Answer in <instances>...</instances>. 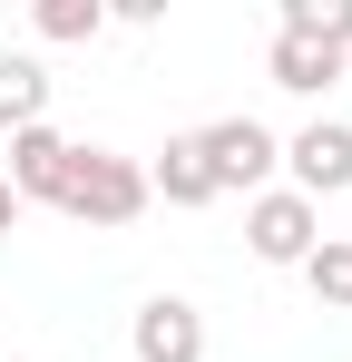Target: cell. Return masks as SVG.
Wrapping results in <instances>:
<instances>
[{
	"mask_svg": "<svg viewBox=\"0 0 352 362\" xmlns=\"http://www.w3.org/2000/svg\"><path fill=\"white\" fill-rule=\"evenodd\" d=\"M127 353L137 362H206V313L186 294H147L137 323H127Z\"/></svg>",
	"mask_w": 352,
	"mask_h": 362,
	"instance_id": "4",
	"label": "cell"
},
{
	"mask_svg": "<svg viewBox=\"0 0 352 362\" xmlns=\"http://www.w3.org/2000/svg\"><path fill=\"white\" fill-rule=\"evenodd\" d=\"M196 147H206V177H216V196H264L274 186V167H284V137L264 118H216V127H196Z\"/></svg>",
	"mask_w": 352,
	"mask_h": 362,
	"instance_id": "2",
	"label": "cell"
},
{
	"mask_svg": "<svg viewBox=\"0 0 352 362\" xmlns=\"http://www.w3.org/2000/svg\"><path fill=\"white\" fill-rule=\"evenodd\" d=\"M0 127L20 137V127H49V69L30 59V49H0Z\"/></svg>",
	"mask_w": 352,
	"mask_h": 362,
	"instance_id": "8",
	"label": "cell"
},
{
	"mask_svg": "<svg viewBox=\"0 0 352 362\" xmlns=\"http://www.w3.org/2000/svg\"><path fill=\"white\" fill-rule=\"evenodd\" d=\"M147 206H157V196H147V167L117 157V147H78V167H69V186H59V216H78V226H98V235L137 226Z\"/></svg>",
	"mask_w": 352,
	"mask_h": 362,
	"instance_id": "1",
	"label": "cell"
},
{
	"mask_svg": "<svg viewBox=\"0 0 352 362\" xmlns=\"http://www.w3.org/2000/svg\"><path fill=\"white\" fill-rule=\"evenodd\" d=\"M147 196H167V206H216V177H206V147H196V127L157 147V167H147Z\"/></svg>",
	"mask_w": 352,
	"mask_h": 362,
	"instance_id": "7",
	"label": "cell"
},
{
	"mask_svg": "<svg viewBox=\"0 0 352 362\" xmlns=\"http://www.w3.org/2000/svg\"><path fill=\"white\" fill-rule=\"evenodd\" d=\"M69 167H78V137H59V127H20L10 137V196L20 206H59Z\"/></svg>",
	"mask_w": 352,
	"mask_h": 362,
	"instance_id": "6",
	"label": "cell"
},
{
	"mask_svg": "<svg viewBox=\"0 0 352 362\" xmlns=\"http://www.w3.org/2000/svg\"><path fill=\"white\" fill-rule=\"evenodd\" d=\"M284 167H293V196H303V206L343 196L352 186V127L343 118H313L303 137H284Z\"/></svg>",
	"mask_w": 352,
	"mask_h": 362,
	"instance_id": "5",
	"label": "cell"
},
{
	"mask_svg": "<svg viewBox=\"0 0 352 362\" xmlns=\"http://www.w3.org/2000/svg\"><path fill=\"white\" fill-rule=\"evenodd\" d=\"M20 216H30V206H20V196H10V177H0V235H10Z\"/></svg>",
	"mask_w": 352,
	"mask_h": 362,
	"instance_id": "13",
	"label": "cell"
},
{
	"mask_svg": "<svg viewBox=\"0 0 352 362\" xmlns=\"http://www.w3.org/2000/svg\"><path fill=\"white\" fill-rule=\"evenodd\" d=\"M30 30H40L49 49H78V40L108 30V10H98V0H30Z\"/></svg>",
	"mask_w": 352,
	"mask_h": 362,
	"instance_id": "11",
	"label": "cell"
},
{
	"mask_svg": "<svg viewBox=\"0 0 352 362\" xmlns=\"http://www.w3.org/2000/svg\"><path fill=\"white\" fill-rule=\"evenodd\" d=\"M245 245H254V264H303L323 245V206H303L293 186H264L245 206Z\"/></svg>",
	"mask_w": 352,
	"mask_h": 362,
	"instance_id": "3",
	"label": "cell"
},
{
	"mask_svg": "<svg viewBox=\"0 0 352 362\" xmlns=\"http://www.w3.org/2000/svg\"><path fill=\"white\" fill-rule=\"evenodd\" d=\"M264 69H274V88H293V98H323V88L343 78V49H323V40H284V30H274Z\"/></svg>",
	"mask_w": 352,
	"mask_h": 362,
	"instance_id": "9",
	"label": "cell"
},
{
	"mask_svg": "<svg viewBox=\"0 0 352 362\" xmlns=\"http://www.w3.org/2000/svg\"><path fill=\"white\" fill-rule=\"evenodd\" d=\"M303 284H313V303H333V313H352V235H323L303 264H293Z\"/></svg>",
	"mask_w": 352,
	"mask_h": 362,
	"instance_id": "10",
	"label": "cell"
},
{
	"mask_svg": "<svg viewBox=\"0 0 352 362\" xmlns=\"http://www.w3.org/2000/svg\"><path fill=\"white\" fill-rule=\"evenodd\" d=\"M284 40H323V49H352V0H284L274 20Z\"/></svg>",
	"mask_w": 352,
	"mask_h": 362,
	"instance_id": "12",
	"label": "cell"
}]
</instances>
